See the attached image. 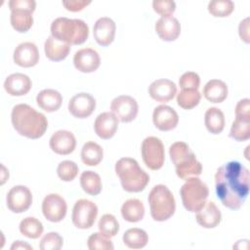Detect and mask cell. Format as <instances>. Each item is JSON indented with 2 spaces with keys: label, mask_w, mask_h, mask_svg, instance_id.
<instances>
[{
  "label": "cell",
  "mask_w": 250,
  "mask_h": 250,
  "mask_svg": "<svg viewBox=\"0 0 250 250\" xmlns=\"http://www.w3.org/2000/svg\"><path fill=\"white\" fill-rule=\"evenodd\" d=\"M201 100V94L198 90L181 89L177 95V104L184 109H191L195 107Z\"/></svg>",
  "instance_id": "35"
},
{
  "label": "cell",
  "mask_w": 250,
  "mask_h": 250,
  "mask_svg": "<svg viewBox=\"0 0 250 250\" xmlns=\"http://www.w3.org/2000/svg\"><path fill=\"white\" fill-rule=\"evenodd\" d=\"M204 123L211 134L218 135L222 133L226 124L224 112L218 107H209L204 115Z\"/></svg>",
  "instance_id": "29"
},
{
  "label": "cell",
  "mask_w": 250,
  "mask_h": 250,
  "mask_svg": "<svg viewBox=\"0 0 250 250\" xmlns=\"http://www.w3.org/2000/svg\"><path fill=\"white\" fill-rule=\"evenodd\" d=\"M148 204L150 216L156 222L170 219L176 211V201L171 190L164 185H156L149 191Z\"/></svg>",
  "instance_id": "6"
},
{
  "label": "cell",
  "mask_w": 250,
  "mask_h": 250,
  "mask_svg": "<svg viewBox=\"0 0 250 250\" xmlns=\"http://www.w3.org/2000/svg\"><path fill=\"white\" fill-rule=\"evenodd\" d=\"M152 8L161 16H172L176 10V3L173 0H154Z\"/></svg>",
  "instance_id": "42"
},
{
  "label": "cell",
  "mask_w": 250,
  "mask_h": 250,
  "mask_svg": "<svg viewBox=\"0 0 250 250\" xmlns=\"http://www.w3.org/2000/svg\"><path fill=\"white\" fill-rule=\"evenodd\" d=\"M50 148L57 154L67 155L73 152L76 146L74 135L67 130H58L50 138Z\"/></svg>",
  "instance_id": "18"
},
{
  "label": "cell",
  "mask_w": 250,
  "mask_h": 250,
  "mask_svg": "<svg viewBox=\"0 0 250 250\" xmlns=\"http://www.w3.org/2000/svg\"><path fill=\"white\" fill-rule=\"evenodd\" d=\"M238 33L241 40L245 43H249V18H245L240 21L238 25Z\"/></svg>",
  "instance_id": "45"
},
{
  "label": "cell",
  "mask_w": 250,
  "mask_h": 250,
  "mask_svg": "<svg viewBox=\"0 0 250 250\" xmlns=\"http://www.w3.org/2000/svg\"><path fill=\"white\" fill-rule=\"evenodd\" d=\"M235 117L250 118V100L242 99L235 106Z\"/></svg>",
  "instance_id": "43"
},
{
  "label": "cell",
  "mask_w": 250,
  "mask_h": 250,
  "mask_svg": "<svg viewBox=\"0 0 250 250\" xmlns=\"http://www.w3.org/2000/svg\"><path fill=\"white\" fill-rule=\"evenodd\" d=\"M110 109L119 121L127 123L133 121L137 117L139 105L133 97L121 95L111 101Z\"/></svg>",
  "instance_id": "11"
},
{
  "label": "cell",
  "mask_w": 250,
  "mask_h": 250,
  "mask_svg": "<svg viewBox=\"0 0 250 250\" xmlns=\"http://www.w3.org/2000/svg\"><path fill=\"white\" fill-rule=\"evenodd\" d=\"M142 157L144 163L150 170L156 171L162 168L165 161V150L160 139L149 136L142 143Z\"/></svg>",
  "instance_id": "9"
},
{
  "label": "cell",
  "mask_w": 250,
  "mask_h": 250,
  "mask_svg": "<svg viewBox=\"0 0 250 250\" xmlns=\"http://www.w3.org/2000/svg\"><path fill=\"white\" fill-rule=\"evenodd\" d=\"M181 89H193L198 90L200 85V77L196 72L187 71L179 79Z\"/></svg>",
  "instance_id": "41"
},
{
  "label": "cell",
  "mask_w": 250,
  "mask_h": 250,
  "mask_svg": "<svg viewBox=\"0 0 250 250\" xmlns=\"http://www.w3.org/2000/svg\"><path fill=\"white\" fill-rule=\"evenodd\" d=\"M6 203L8 209L14 213L25 212L32 203V193L25 186H15L8 191Z\"/></svg>",
  "instance_id": "13"
},
{
  "label": "cell",
  "mask_w": 250,
  "mask_h": 250,
  "mask_svg": "<svg viewBox=\"0 0 250 250\" xmlns=\"http://www.w3.org/2000/svg\"><path fill=\"white\" fill-rule=\"evenodd\" d=\"M195 220L201 227L205 229H213L221 223L222 214L215 202L208 201L199 211L196 212Z\"/></svg>",
  "instance_id": "24"
},
{
  "label": "cell",
  "mask_w": 250,
  "mask_h": 250,
  "mask_svg": "<svg viewBox=\"0 0 250 250\" xmlns=\"http://www.w3.org/2000/svg\"><path fill=\"white\" fill-rule=\"evenodd\" d=\"M115 173L122 188L128 192L144 190L149 182V176L139 165L136 159L122 157L115 163Z\"/></svg>",
  "instance_id": "3"
},
{
  "label": "cell",
  "mask_w": 250,
  "mask_h": 250,
  "mask_svg": "<svg viewBox=\"0 0 250 250\" xmlns=\"http://www.w3.org/2000/svg\"><path fill=\"white\" fill-rule=\"evenodd\" d=\"M234 10V3L230 0H214L208 3V12L216 18L229 17Z\"/></svg>",
  "instance_id": "37"
},
{
  "label": "cell",
  "mask_w": 250,
  "mask_h": 250,
  "mask_svg": "<svg viewBox=\"0 0 250 250\" xmlns=\"http://www.w3.org/2000/svg\"><path fill=\"white\" fill-rule=\"evenodd\" d=\"M13 60L16 64L21 67H32L39 62L37 46L32 42H22L14 50Z\"/></svg>",
  "instance_id": "17"
},
{
  "label": "cell",
  "mask_w": 250,
  "mask_h": 250,
  "mask_svg": "<svg viewBox=\"0 0 250 250\" xmlns=\"http://www.w3.org/2000/svg\"><path fill=\"white\" fill-rule=\"evenodd\" d=\"M98 228L101 233L108 238H111L119 231V223L117 219L111 214H104L101 217Z\"/></svg>",
  "instance_id": "36"
},
{
  "label": "cell",
  "mask_w": 250,
  "mask_h": 250,
  "mask_svg": "<svg viewBox=\"0 0 250 250\" xmlns=\"http://www.w3.org/2000/svg\"><path fill=\"white\" fill-rule=\"evenodd\" d=\"M11 10L10 21L13 28L21 33L28 31L33 24L32 13L35 11L36 2L34 0H10Z\"/></svg>",
  "instance_id": "8"
},
{
  "label": "cell",
  "mask_w": 250,
  "mask_h": 250,
  "mask_svg": "<svg viewBox=\"0 0 250 250\" xmlns=\"http://www.w3.org/2000/svg\"><path fill=\"white\" fill-rule=\"evenodd\" d=\"M249 170L238 161H229L217 169L215 189L217 197L229 209L238 210L249 194Z\"/></svg>",
  "instance_id": "1"
},
{
  "label": "cell",
  "mask_w": 250,
  "mask_h": 250,
  "mask_svg": "<svg viewBox=\"0 0 250 250\" xmlns=\"http://www.w3.org/2000/svg\"><path fill=\"white\" fill-rule=\"evenodd\" d=\"M229 89L227 84L220 79L209 80L203 88L204 98L214 104L224 102L228 97Z\"/></svg>",
  "instance_id": "27"
},
{
  "label": "cell",
  "mask_w": 250,
  "mask_h": 250,
  "mask_svg": "<svg viewBox=\"0 0 250 250\" xmlns=\"http://www.w3.org/2000/svg\"><path fill=\"white\" fill-rule=\"evenodd\" d=\"M62 237L55 231L46 233L40 240L39 248L41 250H60L62 247Z\"/></svg>",
  "instance_id": "40"
},
{
  "label": "cell",
  "mask_w": 250,
  "mask_h": 250,
  "mask_svg": "<svg viewBox=\"0 0 250 250\" xmlns=\"http://www.w3.org/2000/svg\"><path fill=\"white\" fill-rule=\"evenodd\" d=\"M116 31V24L113 20L108 17H102L97 20L93 27V35L96 42L106 47L112 43L114 40Z\"/></svg>",
  "instance_id": "19"
},
{
  "label": "cell",
  "mask_w": 250,
  "mask_h": 250,
  "mask_svg": "<svg viewBox=\"0 0 250 250\" xmlns=\"http://www.w3.org/2000/svg\"><path fill=\"white\" fill-rule=\"evenodd\" d=\"M32 87L31 79L23 73L16 72L12 73L4 81L5 91L15 97H20L26 95Z\"/></svg>",
  "instance_id": "23"
},
{
  "label": "cell",
  "mask_w": 250,
  "mask_h": 250,
  "mask_svg": "<svg viewBox=\"0 0 250 250\" xmlns=\"http://www.w3.org/2000/svg\"><path fill=\"white\" fill-rule=\"evenodd\" d=\"M73 64L77 70L83 73H91L99 68L101 58L96 50L92 48H83L75 52Z\"/></svg>",
  "instance_id": "16"
},
{
  "label": "cell",
  "mask_w": 250,
  "mask_h": 250,
  "mask_svg": "<svg viewBox=\"0 0 250 250\" xmlns=\"http://www.w3.org/2000/svg\"><path fill=\"white\" fill-rule=\"evenodd\" d=\"M169 155L180 179L187 180L201 174L202 165L187 143L176 142L172 144L169 148Z\"/></svg>",
  "instance_id": "5"
},
{
  "label": "cell",
  "mask_w": 250,
  "mask_h": 250,
  "mask_svg": "<svg viewBox=\"0 0 250 250\" xmlns=\"http://www.w3.org/2000/svg\"><path fill=\"white\" fill-rule=\"evenodd\" d=\"M11 249L12 250H15V249H32V247L29 244H27L26 242H24V241L18 240V241H15L12 244Z\"/></svg>",
  "instance_id": "46"
},
{
  "label": "cell",
  "mask_w": 250,
  "mask_h": 250,
  "mask_svg": "<svg viewBox=\"0 0 250 250\" xmlns=\"http://www.w3.org/2000/svg\"><path fill=\"white\" fill-rule=\"evenodd\" d=\"M180 194L184 207L188 211L195 213L207 202L209 189L198 177H191L186 180L180 189Z\"/></svg>",
  "instance_id": "7"
},
{
  "label": "cell",
  "mask_w": 250,
  "mask_h": 250,
  "mask_svg": "<svg viewBox=\"0 0 250 250\" xmlns=\"http://www.w3.org/2000/svg\"><path fill=\"white\" fill-rule=\"evenodd\" d=\"M98 212V206L93 201L84 198L79 199L75 202L72 209V223L77 229H90L97 219Z\"/></svg>",
  "instance_id": "10"
},
{
  "label": "cell",
  "mask_w": 250,
  "mask_h": 250,
  "mask_svg": "<svg viewBox=\"0 0 250 250\" xmlns=\"http://www.w3.org/2000/svg\"><path fill=\"white\" fill-rule=\"evenodd\" d=\"M67 211V204L63 197L57 193L46 195L42 201V213L46 220L58 223L64 219Z\"/></svg>",
  "instance_id": "12"
},
{
  "label": "cell",
  "mask_w": 250,
  "mask_h": 250,
  "mask_svg": "<svg viewBox=\"0 0 250 250\" xmlns=\"http://www.w3.org/2000/svg\"><path fill=\"white\" fill-rule=\"evenodd\" d=\"M229 137L237 142H244L250 138V118L235 117L229 131Z\"/></svg>",
  "instance_id": "34"
},
{
  "label": "cell",
  "mask_w": 250,
  "mask_h": 250,
  "mask_svg": "<svg viewBox=\"0 0 250 250\" xmlns=\"http://www.w3.org/2000/svg\"><path fill=\"white\" fill-rule=\"evenodd\" d=\"M104 149L95 142H87L81 149V160L87 166H97L103 160Z\"/></svg>",
  "instance_id": "30"
},
{
  "label": "cell",
  "mask_w": 250,
  "mask_h": 250,
  "mask_svg": "<svg viewBox=\"0 0 250 250\" xmlns=\"http://www.w3.org/2000/svg\"><path fill=\"white\" fill-rule=\"evenodd\" d=\"M87 246L90 250H113L114 248L110 238L101 232L92 233L87 240Z\"/></svg>",
  "instance_id": "39"
},
{
  "label": "cell",
  "mask_w": 250,
  "mask_h": 250,
  "mask_svg": "<svg viewBox=\"0 0 250 250\" xmlns=\"http://www.w3.org/2000/svg\"><path fill=\"white\" fill-rule=\"evenodd\" d=\"M121 216L129 223H137L145 216V206L140 199L130 198L121 206Z\"/></svg>",
  "instance_id": "28"
},
{
  "label": "cell",
  "mask_w": 250,
  "mask_h": 250,
  "mask_svg": "<svg viewBox=\"0 0 250 250\" xmlns=\"http://www.w3.org/2000/svg\"><path fill=\"white\" fill-rule=\"evenodd\" d=\"M118 119L112 112L100 113L95 122L94 129L98 137L103 140H108L112 138L118 129Z\"/></svg>",
  "instance_id": "22"
},
{
  "label": "cell",
  "mask_w": 250,
  "mask_h": 250,
  "mask_svg": "<svg viewBox=\"0 0 250 250\" xmlns=\"http://www.w3.org/2000/svg\"><path fill=\"white\" fill-rule=\"evenodd\" d=\"M44 51L46 57L50 61L61 62L68 56L70 45L68 43L60 41L53 36H49L44 43Z\"/></svg>",
  "instance_id": "25"
},
{
  "label": "cell",
  "mask_w": 250,
  "mask_h": 250,
  "mask_svg": "<svg viewBox=\"0 0 250 250\" xmlns=\"http://www.w3.org/2000/svg\"><path fill=\"white\" fill-rule=\"evenodd\" d=\"M148 94L154 101L165 104L173 100L177 94V86L172 80L156 79L149 85Z\"/></svg>",
  "instance_id": "20"
},
{
  "label": "cell",
  "mask_w": 250,
  "mask_h": 250,
  "mask_svg": "<svg viewBox=\"0 0 250 250\" xmlns=\"http://www.w3.org/2000/svg\"><path fill=\"white\" fill-rule=\"evenodd\" d=\"M19 229L23 236L31 239L38 238L44 230L42 223L34 217H26L21 220Z\"/></svg>",
  "instance_id": "33"
},
{
  "label": "cell",
  "mask_w": 250,
  "mask_h": 250,
  "mask_svg": "<svg viewBox=\"0 0 250 250\" xmlns=\"http://www.w3.org/2000/svg\"><path fill=\"white\" fill-rule=\"evenodd\" d=\"M62 4L64 6V8L67 11L79 12V11L83 10L85 7H87L89 4H91V1H86V0H66V1H62Z\"/></svg>",
  "instance_id": "44"
},
{
  "label": "cell",
  "mask_w": 250,
  "mask_h": 250,
  "mask_svg": "<svg viewBox=\"0 0 250 250\" xmlns=\"http://www.w3.org/2000/svg\"><path fill=\"white\" fill-rule=\"evenodd\" d=\"M123 243L131 249L144 248L148 242V235L146 230L139 228L127 229L122 236Z\"/></svg>",
  "instance_id": "31"
},
{
  "label": "cell",
  "mask_w": 250,
  "mask_h": 250,
  "mask_svg": "<svg viewBox=\"0 0 250 250\" xmlns=\"http://www.w3.org/2000/svg\"><path fill=\"white\" fill-rule=\"evenodd\" d=\"M36 103L41 109L47 112H54L61 107L62 97L57 90L44 89L37 94Z\"/></svg>",
  "instance_id": "26"
},
{
  "label": "cell",
  "mask_w": 250,
  "mask_h": 250,
  "mask_svg": "<svg viewBox=\"0 0 250 250\" xmlns=\"http://www.w3.org/2000/svg\"><path fill=\"white\" fill-rule=\"evenodd\" d=\"M82 189L90 195H98L102 191V180L99 174L94 171H84L80 176Z\"/></svg>",
  "instance_id": "32"
},
{
  "label": "cell",
  "mask_w": 250,
  "mask_h": 250,
  "mask_svg": "<svg viewBox=\"0 0 250 250\" xmlns=\"http://www.w3.org/2000/svg\"><path fill=\"white\" fill-rule=\"evenodd\" d=\"M79 168L74 161L63 160L57 167V174L63 182H71L78 175Z\"/></svg>",
  "instance_id": "38"
},
{
  "label": "cell",
  "mask_w": 250,
  "mask_h": 250,
  "mask_svg": "<svg viewBox=\"0 0 250 250\" xmlns=\"http://www.w3.org/2000/svg\"><path fill=\"white\" fill-rule=\"evenodd\" d=\"M154 27L159 38L166 42L175 41L181 33V23L173 16H161Z\"/></svg>",
  "instance_id": "21"
},
{
  "label": "cell",
  "mask_w": 250,
  "mask_h": 250,
  "mask_svg": "<svg viewBox=\"0 0 250 250\" xmlns=\"http://www.w3.org/2000/svg\"><path fill=\"white\" fill-rule=\"evenodd\" d=\"M96 108V100L89 93H78L74 95L68 103V111L76 118L83 119L89 117Z\"/></svg>",
  "instance_id": "14"
},
{
  "label": "cell",
  "mask_w": 250,
  "mask_h": 250,
  "mask_svg": "<svg viewBox=\"0 0 250 250\" xmlns=\"http://www.w3.org/2000/svg\"><path fill=\"white\" fill-rule=\"evenodd\" d=\"M51 36L69 45H80L88 39L89 26L82 20L60 17L51 23Z\"/></svg>",
  "instance_id": "4"
},
{
  "label": "cell",
  "mask_w": 250,
  "mask_h": 250,
  "mask_svg": "<svg viewBox=\"0 0 250 250\" xmlns=\"http://www.w3.org/2000/svg\"><path fill=\"white\" fill-rule=\"evenodd\" d=\"M152 122L160 131H171L177 127L179 115L173 107L161 104L154 108L152 112Z\"/></svg>",
  "instance_id": "15"
},
{
  "label": "cell",
  "mask_w": 250,
  "mask_h": 250,
  "mask_svg": "<svg viewBox=\"0 0 250 250\" xmlns=\"http://www.w3.org/2000/svg\"><path fill=\"white\" fill-rule=\"evenodd\" d=\"M11 121L20 135L32 140L41 138L48 128L46 116L26 104H19L13 107Z\"/></svg>",
  "instance_id": "2"
}]
</instances>
